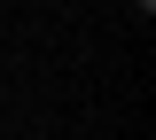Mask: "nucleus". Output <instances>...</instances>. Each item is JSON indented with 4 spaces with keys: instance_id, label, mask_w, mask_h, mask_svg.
I'll use <instances>...</instances> for the list:
<instances>
[]
</instances>
